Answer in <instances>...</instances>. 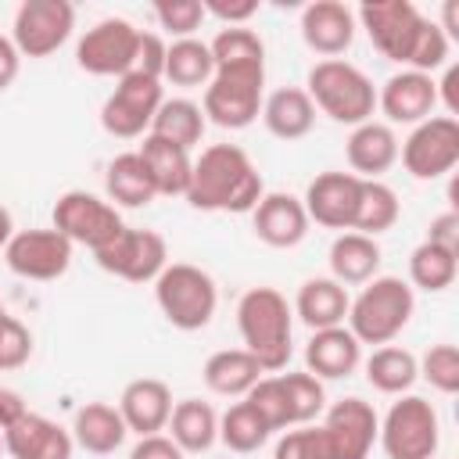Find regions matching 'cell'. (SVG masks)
<instances>
[{"instance_id": "cell-1", "label": "cell", "mask_w": 459, "mask_h": 459, "mask_svg": "<svg viewBox=\"0 0 459 459\" xmlns=\"http://www.w3.org/2000/svg\"><path fill=\"white\" fill-rule=\"evenodd\" d=\"M265 194L262 172L237 143H212L194 158L186 201L197 212H251Z\"/></svg>"}, {"instance_id": "cell-2", "label": "cell", "mask_w": 459, "mask_h": 459, "mask_svg": "<svg viewBox=\"0 0 459 459\" xmlns=\"http://www.w3.org/2000/svg\"><path fill=\"white\" fill-rule=\"evenodd\" d=\"M237 330L244 351H251L265 373L287 369L294 351V308L276 287H251L240 294Z\"/></svg>"}, {"instance_id": "cell-3", "label": "cell", "mask_w": 459, "mask_h": 459, "mask_svg": "<svg viewBox=\"0 0 459 459\" xmlns=\"http://www.w3.org/2000/svg\"><path fill=\"white\" fill-rule=\"evenodd\" d=\"M416 294L402 276H373L348 305V330L359 344H391L412 319Z\"/></svg>"}, {"instance_id": "cell-4", "label": "cell", "mask_w": 459, "mask_h": 459, "mask_svg": "<svg viewBox=\"0 0 459 459\" xmlns=\"http://www.w3.org/2000/svg\"><path fill=\"white\" fill-rule=\"evenodd\" d=\"M305 93L312 97L316 111H323L326 118H333L341 126H351V129L369 122L373 111H377V86L369 82V75L362 68H355L344 57L316 61L308 68Z\"/></svg>"}, {"instance_id": "cell-5", "label": "cell", "mask_w": 459, "mask_h": 459, "mask_svg": "<svg viewBox=\"0 0 459 459\" xmlns=\"http://www.w3.org/2000/svg\"><path fill=\"white\" fill-rule=\"evenodd\" d=\"M154 301L176 330H204L219 308V287L212 273L190 262H169L154 280Z\"/></svg>"}, {"instance_id": "cell-6", "label": "cell", "mask_w": 459, "mask_h": 459, "mask_svg": "<svg viewBox=\"0 0 459 459\" xmlns=\"http://www.w3.org/2000/svg\"><path fill=\"white\" fill-rule=\"evenodd\" d=\"M355 22L366 29L369 43L394 65H412L420 39L430 25V18H423L416 11V4L409 0H366L355 11Z\"/></svg>"}, {"instance_id": "cell-7", "label": "cell", "mask_w": 459, "mask_h": 459, "mask_svg": "<svg viewBox=\"0 0 459 459\" xmlns=\"http://www.w3.org/2000/svg\"><path fill=\"white\" fill-rule=\"evenodd\" d=\"M377 441L387 459H434L441 441L437 409L420 394H398L380 420Z\"/></svg>"}, {"instance_id": "cell-8", "label": "cell", "mask_w": 459, "mask_h": 459, "mask_svg": "<svg viewBox=\"0 0 459 459\" xmlns=\"http://www.w3.org/2000/svg\"><path fill=\"white\" fill-rule=\"evenodd\" d=\"M265 68H215L212 82L204 86V122L219 129H247L265 100Z\"/></svg>"}, {"instance_id": "cell-9", "label": "cell", "mask_w": 459, "mask_h": 459, "mask_svg": "<svg viewBox=\"0 0 459 459\" xmlns=\"http://www.w3.org/2000/svg\"><path fill=\"white\" fill-rule=\"evenodd\" d=\"M54 230L61 237H68L72 244H82L90 251H100L104 244H111L122 233V215L108 197H97L90 190H65L54 201Z\"/></svg>"}, {"instance_id": "cell-10", "label": "cell", "mask_w": 459, "mask_h": 459, "mask_svg": "<svg viewBox=\"0 0 459 459\" xmlns=\"http://www.w3.org/2000/svg\"><path fill=\"white\" fill-rule=\"evenodd\" d=\"M161 100H165L161 97V79H147L140 72H126L115 82V90L108 93V100L100 104V126H104V133H111L118 140L147 136Z\"/></svg>"}, {"instance_id": "cell-11", "label": "cell", "mask_w": 459, "mask_h": 459, "mask_svg": "<svg viewBox=\"0 0 459 459\" xmlns=\"http://www.w3.org/2000/svg\"><path fill=\"white\" fill-rule=\"evenodd\" d=\"M97 265L118 280L129 283H154L161 276V269L169 265V244L161 233L154 230H140V226H122V233L104 244L100 251H93Z\"/></svg>"}, {"instance_id": "cell-12", "label": "cell", "mask_w": 459, "mask_h": 459, "mask_svg": "<svg viewBox=\"0 0 459 459\" xmlns=\"http://www.w3.org/2000/svg\"><path fill=\"white\" fill-rule=\"evenodd\" d=\"M398 158L412 179H437L455 169L459 161V122L448 115H430L412 133L405 143H398Z\"/></svg>"}, {"instance_id": "cell-13", "label": "cell", "mask_w": 459, "mask_h": 459, "mask_svg": "<svg viewBox=\"0 0 459 459\" xmlns=\"http://www.w3.org/2000/svg\"><path fill=\"white\" fill-rule=\"evenodd\" d=\"M75 29V7L68 0H22L11 25V43L22 57H50Z\"/></svg>"}, {"instance_id": "cell-14", "label": "cell", "mask_w": 459, "mask_h": 459, "mask_svg": "<svg viewBox=\"0 0 459 459\" xmlns=\"http://www.w3.org/2000/svg\"><path fill=\"white\" fill-rule=\"evenodd\" d=\"M140 29L126 18H100L90 25L75 43V65L90 75H115L122 79L133 68Z\"/></svg>"}, {"instance_id": "cell-15", "label": "cell", "mask_w": 459, "mask_h": 459, "mask_svg": "<svg viewBox=\"0 0 459 459\" xmlns=\"http://www.w3.org/2000/svg\"><path fill=\"white\" fill-rule=\"evenodd\" d=\"M72 240L61 237L54 226L50 230H18L7 247H4V262L14 276H25V280H57L68 273L72 265Z\"/></svg>"}, {"instance_id": "cell-16", "label": "cell", "mask_w": 459, "mask_h": 459, "mask_svg": "<svg viewBox=\"0 0 459 459\" xmlns=\"http://www.w3.org/2000/svg\"><path fill=\"white\" fill-rule=\"evenodd\" d=\"M323 437L330 448V459H366L380 434V416L362 398H341L330 409H323Z\"/></svg>"}, {"instance_id": "cell-17", "label": "cell", "mask_w": 459, "mask_h": 459, "mask_svg": "<svg viewBox=\"0 0 459 459\" xmlns=\"http://www.w3.org/2000/svg\"><path fill=\"white\" fill-rule=\"evenodd\" d=\"M359 190H362V179L351 172H319L305 186V197H301L308 222L341 230V233L351 230L355 208H359Z\"/></svg>"}, {"instance_id": "cell-18", "label": "cell", "mask_w": 459, "mask_h": 459, "mask_svg": "<svg viewBox=\"0 0 459 459\" xmlns=\"http://www.w3.org/2000/svg\"><path fill=\"white\" fill-rule=\"evenodd\" d=\"M377 108L394 126H420L437 108V82L427 72L402 68L377 90Z\"/></svg>"}, {"instance_id": "cell-19", "label": "cell", "mask_w": 459, "mask_h": 459, "mask_svg": "<svg viewBox=\"0 0 459 459\" xmlns=\"http://www.w3.org/2000/svg\"><path fill=\"white\" fill-rule=\"evenodd\" d=\"M355 11L341 0H316L301 11V39L308 50H316L323 61L341 57L355 39Z\"/></svg>"}, {"instance_id": "cell-20", "label": "cell", "mask_w": 459, "mask_h": 459, "mask_svg": "<svg viewBox=\"0 0 459 459\" xmlns=\"http://www.w3.org/2000/svg\"><path fill=\"white\" fill-rule=\"evenodd\" d=\"M251 226L255 237L269 247H298L308 233V215L301 197L283 190H265L262 201L251 208Z\"/></svg>"}, {"instance_id": "cell-21", "label": "cell", "mask_w": 459, "mask_h": 459, "mask_svg": "<svg viewBox=\"0 0 459 459\" xmlns=\"http://www.w3.org/2000/svg\"><path fill=\"white\" fill-rule=\"evenodd\" d=\"M4 452L11 459H72L75 441L72 430H65L50 416L25 412L14 427L4 430Z\"/></svg>"}, {"instance_id": "cell-22", "label": "cell", "mask_w": 459, "mask_h": 459, "mask_svg": "<svg viewBox=\"0 0 459 459\" xmlns=\"http://www.w3.org/2000/svg\"><path fill=\"white\" fill-rule=\"evenodd\" d=\"M118 412H122L129 434H136V437L161 434L169 427V416H172V391L158 377L129 380L118 394Z\"/></svg>"}, {"instance_id": "cell-23", "label": "cell", "mask_w": 459, "mask_h": 459, "mask_svg": "<svg viewBox=\"0 0 459 459\" xmlns=\"http://www.w3.org/2000/svg\"><path fill=\"white\" fill-rule=\"evenodd\" d=\"M362 362V344L355 341V333L348 326H326V330H312L308 344H305V369L319 380H341L351 377Z\"/></svg>"}, {"instance_id": "cell-24", "label": "cell", "mask_w": 459, "mask_h": 459, "mask_svg": "<svg viewBox=\"0 0 459 459\" xmlns=\"http://www.w3.org/2000/svg\"><path fill=\"white\" fill-rule=\"evenodd\" d=\"M351 176L359 179H380L394 161H398V136L387 122H362L351 129L348 143H344Z\"/></svg>"}, {"instance_id": "cell-25", "label": "cell", "mask_w": 459, "mask_h": 459, "mask_svg": "<svg viewBox=\"0 0 459 459\" xmlns=\"http://www.w3.org/2000/svg\"><path fill=\"white\" fill-rule=\"evenodd\" d=\"M258 118L276 140H301L316 126V104L305 93V86H280L262 100Z\"/></svg>"}, {"instance_id": "cell-26", "label": "cell", "mask_w": 459, "mask_h": 459, "mask_svg": "<svg viewBox=\"0 0 459 459\" xmlns=\"http://www.w3.org/2000/svg\"><path fill=\"white\" fill-rule=\"evenodd\" d=\"M136 154L143 158L151 179H154V190L165 194V197H183L186 186H190V169H194V158L186 147L165 140V136H154L147 133L143 143L136 147Z\"/></svg>"}, {"instance_id": "cell-27", "label": "cell", "mask_w": 459, "mask_h": 459, "mask_svg": "<svg viewBox=\"0 0 459 459\" xmlns=\"http://www.w3.org/2000/svg\"><path fill=\"white\" fill-rule=\"evenodd\" d=\"M348 305H351L348 287H341L333 276H312L298 287L294 316L308 330H326V326H344Z\"/></svg>"}, {"instance_id": "cell-28", "label": "cell", "mask_w": 459, "mask_h": 459, "mask_svg": "<svg viewBox=\"0 0 459 459\" xmlns=\"http://www.w3.org/2000/svg\"><path fill=\"white\" fill-rule=\"evenodd\" d=\"M129 427L118 412V405H108V402H86L75 409V420H72V441L90 452V455H111L115 448H122Z\"/></svg>"}, {"instance_id": "cell-29", "label": "cell", "mask_w": 459, "mask_h": 459, "mask_svg": "<svg viewBox=\"0 0 459 459\" xmlns=\"http://www.w3.org/2000/svg\"><path fill=\"white\" fill-rule=\"evenodd\" d=\"M326 258H330V276L341 287H362L380 269V244H377V237L344 230V233L333 237Z\"/></svg>"}, {"instance_id": "cell-30", "label": "cell", "mask_w": 459, "mask_h": 459, "mask_svg": "<svg viewBox=\"0 0 459 459\" xmlns=\"http://www.w3.org/2000/svg\"><path fill=\"white\" fill-rule=\"evenodd\" d=\"M262 366L251 351L244 348H222V351H212L201 366V380L212 394H222V398H244L258 380H262Z\"/></svg>"}, {"instance_id": "cell-31", "label": "cell", "mask_w": 459, "mask_h": 459, "mask_svg": "<svg viewBox=\"0 0 459 459\" xmlns=\"http://www.w3.org/2000/svg\"><path fill=\"white\" fill-rule=\"evenodd\" d=\"M104 194L111 204H122V208H143L158 197L154 190V179L143 165V158L136 151H122L108 161L104 169Z\"/></svg>"}, {"instance_id": "cell-32", "label": "cell", "mask_w": 459, "mask_h": 459, "mask_svg": "<svg viewBox=\"0 0 459 459\" xmlns=\"http://www.w3.org/2000/svg\"><path fill=\"white\" fill-rule=\"evenodd\" d=\"M169 437L186 452H208L219 441V412L201 398H183L172 405L169 416Z\"/></svg>"}, {"instance_id": "cell-33", "label": "cell", "mask_w": 459, "mask_h": 459, "mask_svg": "<svg viewBox=\"0 0 459 459\" xmlns=\"http://www.w3.org/2000/svg\"><path fill=\"white\" fill-rule=\"evenodd\" d=\"M416 377H420V366H416V355L409 348L380 344L366 359V380L380 394H409V387L416 384Z\"/></svg>"}, {"instance_id": "cell-34", "label": "cell", "mask_w": 459, "mask_h": 459, "mask_svg": "<svg viewBox=\"0 0 459 459\" xmlns=\"http://www.w3.org/2000/svg\"><path fill=\"white\" fill-rule=\"evenodd\" d=\"M215 75V61H212V50L208 43H201L197 36L190 39H172L169 50H165V75L172 86H208Z\"/></svg>"}, {"instance_id": "cell-35", "label": "cell", "mask_w": 459, "mask_h": 459, "mask_svg": "<svg viewBox=\"0 0 459 459\" xmlns=\"http://www.w3.org/2000/svg\"><path fill=\"white\" fill-rule=\"evenodd\" d=\"M204 111L201 104L186 100V97H172V100H161V108L154 111V122H151V133L154 136H165L186 151H194L204 136Z\"/></svg>"}, {"instance_id": "cell-36", "label": "cell", "mask_w": 459, "mask_h": 459, "mask_svg": "<svg viewBox=\"0 0 459 459\" xmlns=\"http://www.w3.org/2000/svg\"><path fill=\"white\" fill-rule=\"evenodd\" d=\"M269 423L262 420V412L247 402V398H240V402H233L222 416H219V441L230 448V452H258L265 441H269Z\"/></svg>"}, {"instance_id": "cell-37", "label": "cell", "mask_w": 459, "mask_h": 459, "mask_svg": "<svg viewBox=\"0 0 459 459\" xmlns=\"http://www.w3.org/2000/svg\"><path fill=\"white\" fill-rule=\"evenodd\" d=\"M455 269H459V251H448V247H437V244L423 240L409 255V287L437 294V290L452 287Z\"/></svg>"}, {"instance_id": "cell-38", "label": "cell", "mask_w": 459, "mask_h": 459, "mask_svg": "<svg viewBox=\"0 0 459 459\" xmlns=\"http://www.w3.org/2000/svg\"><path fill=\"white\" fill-rule=\"evenodd\" d=\"M215 68H265V43L247 25H226L208 43Z\"/></svg>"}, {"instance_id": "cell-39", "label": "cell", "mask_w": 459, "mask_h": 459, "mask_svg": "<svg viewBox=\"0 0 459 459\" xmlns=\"http://www.w3.org/2000/svg\"><path fill=\"white\" fill-rule=\"evenodd\" d=\"M394 222H398V194L380 179H362L351 230L366 233V237H377V233L391 230Z\"/></svg>"}, {"instance_id": "cell-40", "label": "cell", "mask_w": 459, "mask_h": 459, "mask_svg": "<svg viewBox=\"0 0 459 459\" xmlns=\"http://www.w3.org/2000/svg\"><path fill=\"white\" fill-rule=\"evenodd\" d=\"M280 384H283V394H287L290 427H305L308 420H316L326 409V387L308 369H301V373H280Z\"/></svg>"}, {"instance_id": "cell-41", "label": "cell", "mask_w": 459, "mask_h": 459, "mask_svg": "<svg viewBox=\"0 0 459 459\" xmlns=\"http://www.w3.org/2000/svg\"><path fill=\"white\" fill-rule=\"evenodd\" d=\"M420 377L441 391V394H455L459 391V348L455 344H430L423 351V359H416Z\"/></svg>"}, {"instance_id": "cell-42", "label": "cell", "mask_w": 459, "mask_h": 459, "mask_svg": "<svg viewBox=\"0 0 459 459\" xmlns=\"http://www.w3.org/2000/svg\"><path fill=\"white\" fill-rule=\"evenodd\" d=\"M154 18L169 36L190 39L204 22V4L201 0H158L154 4Z\"/></svg>"}, {"instance_id": "cell-43", "label": "cell", "mask_w": 459, "mask_h": 459, "mask_svg": "<svg viewBox=\"0 0 459 459\" xmlns=\"http://www.w3.org/2000/svg\"><path fill=\"white\" fill-rule=\"evenodd\" d=\"M244 398L262 412V420L269 423V430H287L290 427V412H287V394H283L280 373L276 377H262Z\"/></svg>"}, {"instance_id": "cell-44", "label": "cell", "mask_w": 459, "mask_h": 459, "mask_svg": "<svg viewBox=\"0 0 459 459\" xmlns=\"http://www.w3.org/2000/svg\"><path fill=\"white\" fill-rule=\"evenodd\" d=\"M273 459H330L326 437L319 427H287L273 448Z\"/></svg>"}, {"instance_id": "cell-45", "label": "cell", "mask_w": 459, "mask_h": 459, "mask_svg": "<svg viewBox=\"0 0 459 459\" xmlns=\"http://www.w3.org/2000/svg\"><path fill=\"white\" fill-rule=\"evenodd\" d=\"M32 355V330L18 316H0V369H18Z\"/></svg>"}, {"instance_id": "cell-46", "label": "cell", "mask_w": 459, "mask_h": 459, "mask_svg": "<svg viewBox=\"0 0 459 459\" xmlns=\"http://www.w3.org/2000/svg\"><path fill=\"white\" fill-rule=\"evenodd\" d=\"M165 50H169V43H165L158 32H143V29H140L136 57H133V68H129V72H140V75H147V79H161V75H165Z\"/></svg>"}, {"instance_id": "cell-47", "label": "cell", "mask_w": 459, "mask_h": 459, "mask_svg": "<svg viewBox=\"0 0 459 459\" xmlns=\"http://www.w3.org/2000/svg\"><path fill=\"white\" fill-rule=\"evenodd\" d=\"M129 459H183V448L169 434H147L129 448Z\"/></svg>"}, {"instance_id": "cell-48", "label": "cell", "mask_w": 459, "mask_h": 459, "mask_svg": "<svg viewBox=\"0 0 459 459\" xmlns=\"http://www.w3.org/2000/svg\"><path fill=\"white\" fill-rule=\"evenodd\" d=\"M204 14H212V18L226 22V25H247L258 14V4L255 0H237V4H230V0H208L204 4Z\"/></svg>"}, {"instance_id": "cell-49", "label": "cell", "mask_w": 459, "mask_h": 459, "mask_svg": "<svg viewBox=\"0 0 459 459\" xmlns=\"http://www.w3.org/2000/svg\"><path fill=\"white\" fill-rule=\"evenodd\" d=\"M427 240H430V244H437V247L459 251V212H455V208H448V212L434 215V219H430V226H427Z\"/></svg>"}, {"instance_id": "cell-50", "label": "cell", "mask_w": 459, "mask_h": 459, "mask_svg": "<svg viewBox=\"0 0 459 459\" xmlns=\"http://www.w3.org/2000/svg\"><path fill=\"white\" fill-rule=\"evenodd\" d=\"M18 68H22L18 47L11 43V36H0V93L18 79Z\"/></svg>"}, {"instance_id": "cell-51", "label": "cell", "mask_w": 459, "mask_h": 459, "mask_svg": "<svg viewBox=\"0 0 459 459\" xmlns=\"http://www.w3.org/2000/svg\"><path fill=\"white\" fill-rule=\"evenodd\" d=\"M437 104H445L448 118L459 115V68L455 65H448L445 68V79L437 82Z\"/></svg>"}, {"instance_id": "cell-52", "label": "cell", "mask_w": 459, "mask_h": 459, "mask_svg": "<svg viewBox=\"0 0 459 459\" xmlns=\"http://www.w3.org/2000/svg\"><path fill=\"white\" fill-rule=\"evenodd\" d=\"M25 412H29V405L22 402V394L11 391V387H0V434H4L7 427H14Z\"/></svg>"}, {"instance_id": "cell-53", "label": "cell", "mask_w": 459, "mask_h": 459, "mask_svg": "<svg viewBox=\"0 0 459 459\" xmlns=\"http://www.w3.org/2000/svg\"><path fill=\"white\" fill-rule=\"evenodd\" d=\"M11 237H14V219H11V212L0 204V247H7Z\"/></svg>"}, {"instance_id": "cell-54", "label": "cell", "mask_w": 459, "mask_h": 459, "mask_svg": "<svg viewBox=\"0 0 459 459\" xmlns=\"http://www.w3.org/2000/svg\"><path fill=\"white\" fill-rule=\"evenodd\" d=\"M0 452H4V434H0Z\"/></svg>"}, {"instance_id": "cell-55", "label": "cell", "mask_w": 459, "mask_h": 459, "mask_svg": "<svg viewBox=\"0 0 459 459\" xmlns=\"http://www.w3.org/2000/svg\"><path fill=\"white\" fill-rule=\"evenodd\" d=\"M4 312H7V308H4V305H0V316H4Z\"/></svg>"}]
</instances>
